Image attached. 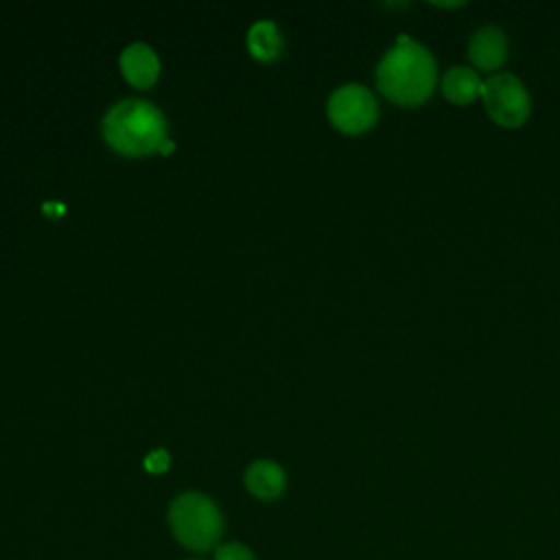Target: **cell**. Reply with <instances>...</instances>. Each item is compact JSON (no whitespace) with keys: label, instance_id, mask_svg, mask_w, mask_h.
Listing matches in <instances>:
<instances>
[{"label":"cell","instance_id":"7c38bea8","mask_svg":"<svg viewBox=\"0 0 560 560\" xmlns=\"http://www.w3.org/2000/svg\"><path fill=\"white\" fill-rule=\"evenodd\" d=\"M171 466V455L166 448H155L144 457V468L149 472H164Z\"/></svg>","mask_w":560,"mask_h":560},{"label":"cell","instance_id":"4fadbf2b","mask_svg":"<svg viewBox=\"0 0 560 560\" xmlns=\"http://www.w3.org/2000/svg\"><path fill=\"white\" fill-rule=\"evenodd\" d=\"M173 149H175V144H173L171 140H164V142H162V147H160V153H171Z\"/></svg>","mask_w":560,"mask_h":560},{"label":"cell","instance_id":"52a82bcc","mask_svg":"<svg viewBox=\"0 0 560 560\" xmlns=\"http://www.w3.org/2000/svg\"><path fill=\"white\" fill-rule=\"evenodd\" d=\"M120 70L136 88H149L160 74V59L155 50L142 42L129 44L120 55Z\"/></svg>","mask_w":560,"mask_h":560},{"label":"cell","instance_id":"ba28073f","mask_svg":"<svg viewBox=\"0 0 560 560\" xmlns=\"http://www.w3.org/2000/svg\"><path fill=\"white\" fill-rule=\"evenodd\" d=\"M245 486L252 497L260 501H273L287 486L284 470L269 459H256L245 470Z\"/></svg>","mask_w":560,"mask_h":560},{"label":"cell","instance_id":"9c48e42d","mask_svg":"<svg viewBox=\"0 0 560 560\" xmlns=\"http://www.w3.org/2000/svg\"><path fill=\"white\" fill-rule=\"evenodd\" d=\"M440 90L446 101L455 105H468L475 98H481L483 79L470 66H453L442 74Z\"/></svg>","mask_w":560,"mask_h":560},{"label":"cell","instance_id":"6da1fadb","mask_svg":"<svg viewBox=\"0 0 560 560\" xmlns=\"http://www.w3.org/2000/svg\"><path fill=\"white\" fill-rule=\"evenodd\" d=\"M435 83L438 68L433 55L409 35H400L376 66V85L396 105L411 107L424 103Z\"/></svg>","mask_w":560,"mask_h":560},{"label":"cell","instance_id":"9a60e30c","mask_svg":"<svg viewBox=\"0 0 560 560\" xmlns=\"http://www.w3.org/2000/svg\"><path fill=\"white\" fill-rule=\"evenodd\" d=\"M188 560H201V558H188Z\"/></svg>","mask_w":560,"mask_h":560},{"label":"cell","instance_id":"5bb4252c","mask_svg":"<svg viewBox=\"0 0 560 560\" xmlns=\"http://www.w3.org/2000/svg\"><path fill=\"white\" fill-rule=\"evenodd\" d=\"M433 4H438V7H448V9H451V7H462L464 2H433Z\"/></svg>","mask_w":560,"mask_h":560},{"label":"cell","instance_id":"5b68a950","mask_svg":"<svg viewBox=\"0 0 560 560\" xmlns=\"http://www.w3.org/2000/svg\"><path fill=\"white\" fill-rule=\"evenodd\" d=\"M328 118L343 133H361L376 122L378 105L368 88L346 83L330 94Z\"/></svg>","mask_w":560,"mask_h":560},{"label":"cell","instance_id":"8992f818","mask_svg":"<svg viewBox=\"0 0 560 560\" xmlns=\"http://www.w3.org/2000/svg\"><path fill=\"white\" fill-rule=\"evenodd\" d=\"M468 57L477 70H499L508 59V37L499 26L486 24L468 39Z\"/></svg>","mask_w":560,"mask_h":560},{"label":"cell","instance_id":"277c9868","mask_svg":"<svg viewBox=\"0 0 560 560\" xmlns=\"http://www.w3.org/2000/svg\"><path fill=\"white\" fill-rule=\"evenodd\" d=\"M481 101L499 127H521L532 114V96L523 81L510 72H494L483 81Z\"/></svg>","mask_w":560,"mask_h":560},{"label":"cell","instance_id":"8fae6325","mask_svg":"<svg viewBox=\"0 0 560 560\" xmlns=\"http://www.w3.org/2000/svg\"><path fill=\"white\" fill-rule=\"evenodd\" d=\"M214 560H256L254 551L245 542H223L214 549Z\"/></svg>","mask_w":560,"mask_h":560},{"label":"cell","instance_id":"3957f363","mask_svg":"<svg viewBox=\"0 0 560 560\" xmlns=\"http://www.w3.org/2000/svg\"><path fill=\"white\" fill-rule=\"evenodd\" d=\"M166 518L171 534L188 551L203 553L219 547L223 516L210 497L201 492H182L171 501Z\"/></svg>","mask_w":560,"mask_h":560},{"label":"cell","instance_id":"7a4b0ae2","mask_svg":"<svg viewBox=\"0 0 560 560\" xmlns=\"http://www.w3.org/2000/svg\"><path fill=\"white\" fill-rule=\"evenodd\" d=\"M103 136L122 155H149L166 140V120L153 103L122 98L105 114Z\"/></svg>","mask_w":560,"mask_h":560},{"label":"cell","instance_id":"30bf717a","mask_svg":"<svg viewBox=\"0 0 560 560\" xmlns=\"http://www.w3.org/2000/svg\"><path fill=\"white\" fill-rule=\"evenodd\" d=\"M247 46H249V52L256 59L271 61L282 50V35H280V31H278V26L273 22L260 20V22L249 26Z\"/></svg>","mask_w":560,"mask_h":560}]
</instances>
